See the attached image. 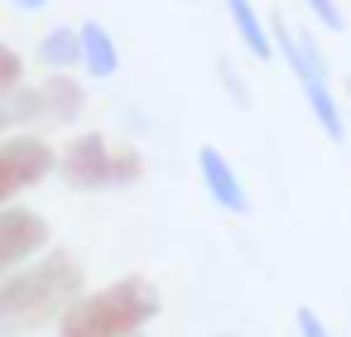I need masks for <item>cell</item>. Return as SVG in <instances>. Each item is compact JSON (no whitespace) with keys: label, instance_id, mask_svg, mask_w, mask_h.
Wrapping results in <instances>:
<instances>
[{"label":"cell","instance_id":"obj_13","mask_svg":"<svg viewBox=\"0 0 351 337\" xmlns=\"http://www.w3.org/2000/svg\"><path fill=\"white\" fill-rule=\"evenodd\" d=\"M20 87H25V58L10 44H0V102L10 92H20Z\"/></svg>","mask_w":351,"mask_h":337},{"label":"cell","instance_id":"obj_15","mask_svg":"<svg viewBox=\"0 0 351 337\" xmlns=\"http://www.w3.org/2000/svg\"><path fill=\"white\" fill-rule=\"evenodd\" d=\"M293 323H298V337H332V332H327V323H322L313 308H298V313H293Z\"/></svg>","mask_w":351,"mask_h":337},{"label":"cell","instance_id":"obj_5","mask_svg":"<svg viewBox=\"0 0 351 337\" xmlns=\"http://www.w3.org/2000/svg\"><path fill=\"white\" fill-rule=\"evenodd\" d=\"M58 169V150L34 135V130H15L0 140V207H10L20 193H29L34 183H44Z\"/></svg>","mask_w":351,"mask_h":337},{"label":"cell","instance_id":"obj_11","mask_svg":"<svg viewBox=\"0 0 351 337\" xmlns=\"http://www.w3.org/2000/svg\"><path fill=\"white\" fill-rule=\"evenodd\" d=\"M226 15H231L241 44L250 49V58H260V63L274 58V49H269V30H265V20H260V10L250 5V0H226Z\"/></svg>","mask_w":351,"mask_h":337},{"label":"cell","instance_id":"obj_14","mask_svg":"<svg viewBox=\"0 0 351 337\" xmlns=\"http://www.w3.org/2000/svg\"><path fill=\"white\" fill-rule=\"evenodd\" d=\"M303 5L313 10V20L322 25V30H346V15H341V5H337V0H303Z\"/></svg>","mask_w":351,"mask_h":337},{"label":"cell","instance_id":"obj_10","mask_svg":"<svg viewBox=\"0 0 351 337\" xmlns=\"http://www.w3.org/2000/svg\"><path fill=\"white\" fill-rule=\"evenodd\" d=\"M29 126H44V97L39 87H20L0 102V140L15 135V130H29Z\"/></svg>","mask_w":351,"mask_h":337},{"label":"cell","instance_id":"obj_6","mask_svg":"<svg viewBox=\"0 0 351 337\" xmlns=\"http://www.w3.org/2000/svg\"><path fill=\"white\" fill-rule=\"evenodd\" d=\"M49 241H53V231L34 207H15V202L0 207V279L15 275L29 260H39L49 251Z\"/></svg>","mask_w":351,"mask_h":337},{"label":"cell","instance_id":"obj_12","mask_svg":"<svg viewBox=\"0 0 351 337\" xmlns=\"http://www.w3.org/2000/svg\"><path fill=\"white\" fill-rule=\"evenodd\" d=\"M39 63L53 68V73H68V68H82V39L73 25H58L39 39Z\"/></svg>","mask_w":351,"mask_h":337},{"label":"cell","instance_id":"obj_9","mask_svg":"<svg viewBox=\"0 0 351 337\" xmlns=\"http://www.w3.org/2000/svg\"><path fill=\"white\" fill-rule=\"evenodd\" d=\"M77 39H82V68L92 78H116L121 73V49H116L106 25L87 20V25H77Z\"/></svg>","mask_w":351,"mask_h":337},{"label":"cell","instance_id":"obj_16","mask_svg":"<svg viewBox=\"0 0 351 337\" xmlns=\"http://www.w3.org/2000/svg\"><path fill=\"white\" fill-rule=\"evenodd\" d=\"M10 5H15V10H29V15H34V10H44V5H53V0H10Z\"/></svg>","mask_w":351,"mask_h":337},{"label":"cell","instance_id":"obj_4","mask_svg":"<svg viewBox=\"0 0 351 337\" xmlns=\"http://www.w3.org/2000/svg\"><path fill=\"white\" fill-rule=\"evenodd\" d=\"M265 30H269L274 58H284V68L298 78L303 97H308V111L317 116V126L327 130V140L341 145V140H346V116H341V106H337V92H332V82H327V63H322L317 44H313L308 34H298L284 15H269Z\"/></svg>","mask_w":351,"mask_h":337},{"label":"cell","instance_id":"obj_17","mask_svg":"<svg viewBox=\"0 0 351 337\" xmlns=\"http://www.w3.org/2000/svg\"><path fill=\"white\" fill-rule=\"evenodd\" d=\"M217 337H236V332H217Z\"/></svg>","mask_w":351,"mask_h":337},{"label":"cell","instance_id":"obj_7","mask_svg":"<svg viewBox=\"0 0 351 337\" xmlns=\"http://www.w3.org/2000/svg\"><path fill=\"white\" fill-rule=\"evenodd\" d=\"M197 174H202L207 198H212L221 212H231V217H245V212H250V193H245L236 164H231L217 145H202V150H197Z\"/></svg>","mask_w":351,"mask_h":337},{"label":"cell","instance_id":"obj_2","mask_svg":"<svg viewBox=\"0 0 351 337\" xmlns=\"http://www.w3.org/2000/svg\"><path fill=\"white\" fill-rule=\"evenodd\" d=\"M159 289L145 275H125L73 299V308L58 318V337H140L159 318Z\"/></svg>","mask_w":351,"mask_h":337},{"label":"cell","instance_id":"obj_1","mask_svg":"<svg viewBox=\"0 0 351 337\" xmlns=\"http://www.w3.org/2000/svg\"><path fill=\"white\" fill-rule=\"evenodd\" d=\"M87 294V270L73 251H44L0 279V337H29L58 323L73 299Z\"/></svg>","mask_w":351,"mask_h":337},{"label":"cell","instance_id":"obj_18","mask_svg":"<svg viewBox=\"0 0 351 337\" xmlns=\"http://www.w3.org/2000/svg\"><path fill=\"white\" fill-rule=\"evenodd\" d=\"M346 102H351V87H346Z\"/></svg>","mask_w":351,"mask_h":337},{"label":"cell","instance_id":"obj_8","mask_svg":"<svg viewBox=\"0 0 351 337\" xmlns=\"http://www.w3.org/2000/svg\"><path fill=\"white\" fill-rule=\"evenodd\" d=\"M39 97H44V126H73L87 106V92L73 73H49L39 82Z\"/></svg>","mask_w":351,"mask_h":337},{"label":"cell","instance_id":"obj_3","mask_svg":"<svg viewBox=\"0 0 351 337\" xmlns=\"http://www.w3.org/2000/svg\"><path fill=\"white\" fill-rule=\"evenodd\" d=\"M58 174L77 193H111V188H135L145 178V154L135 145L106 140L101 130H82L58 150Z\"/></svg>","mask_w":351,"mask_h":337}]
</instances>
